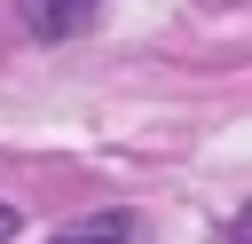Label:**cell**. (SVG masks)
<instances>
[{
	"instance_id": "7a4b0ae2",
	"label": "cell",
	"mask_w": 252,
	"mask_h": 244,
	"mask_svg": "<svg viewBox=\"0 0 252 244\" xmlns=\"http://www.w3.org/2000/svg\"><path fill=\"white\" fill-rule=\"evenodd\" d=\"M55 244H134V213H118V205H110V213H87V220H71Z\"/></svg>"
},
{
	"instance_id": "6da1fadb",
	"label": "cell",
	"mask_w": 252,
	"mask_h": 244,
	"mask_svg": "<svg viewBox=\"0 0 252 244\" xmlns=\"http://www.w3.org/2000/svg\"><path fill=\"white\" fill-rule=\"evenodd\" d=\"M24 8V24H32V39H71L102 0H16Z\"/></svg>"
},
{
	"instance_id": "277c9868",
	"label": "cell",
	"mask_w": 252,
	"mask_h": 244,
	"mask_svg": "<svg viewBox=\"0 0 252 244\" xmlns=\"http://www.w3.org/2000/svg\"><path fill=\"white\" fill-rule=\"evenodd\" d=\"M8 236H16V205H0V244H8Z\"/></svg>"
},
{
	"instance_id": "3957f363",
	"label": "cell",
	"mask_w": 252,
	"mask_h": 244,
	"mask_svg": "<svg viewBox=\"0 0 252 244\" xmlns=\"http://www.w3.org/2000/svg\"><path fill=\"white\" fill-rule=\"evenodd\" d=\"M228 244H252V213H244V220H236V228H228Z\"/></svg>"
}]
</instances>
